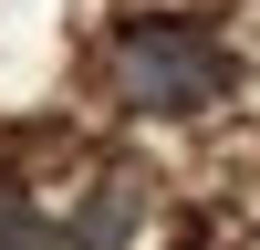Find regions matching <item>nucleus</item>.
Returning <instances> with one entry per match:
<instances>
[{
  "label": "nucleus",
  "instance_id": "obj_2",
  "mask_svg": "<svg viewBox=\"0 0 260 250\" xmlns=\"http://www.w3.org/2000/svg\"><path fill=\"white\" fill-rule=\"evenodd\" d=\"M125 219H136V177H115L94 208H83V250H115V240H125Z\"/></svg>",
  "mask_w": 260,
  "mask_h": 250
},
{
  "label": "nucleus",
  "instance_id": "obj_3",
  "mask_svg": "<svg viewBox=\"0 0 260 250\" xmlns=\"http://www.w3.org/2000/svg\"><path fill=\"white\" fill-rule=\"evenodd\" d=\"M0 250H62V240H52V229H42L21 198H0Z\"/></svg>",
  "mask_w": 260,
  "mask_h": 250
},
{
  "label": "nucleus",
  "instance_id": "obj_1",
  "mask_svg": "<svg viewBox=\"0 0 260 250\" xmlns=\"http://www.w3.org/2000/svg\"><path fill=\"white\" fill-rule=\"evenodd\" d=\"M115 94L136 115H208L229 94V42L208 21H125L115 32Z\"/></svg>",
  "mask_w": 260,
  "mask_h": 250
}]
</instances>
